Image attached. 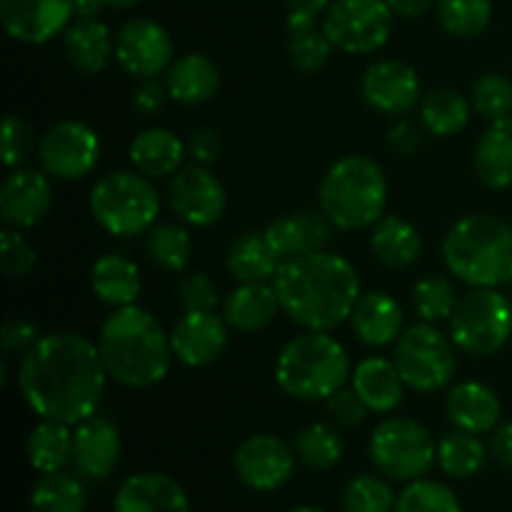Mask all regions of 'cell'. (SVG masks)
I'll list each match as a JSON object with an SVG mask.
<instances>
[{
  "instance_id": "1",
  "label": "cell",
  "mask_w": 512,
  "mask_h": 512,
  "mask_svg": "<svg viewBox=\"0 0 512 512\" xmlns=\"http://www.w3.org/2000/svg\"><path fill=\"white\" fill-rule=\"evenodd\" d=\"M105 370L98 343L78 333L40 335L18 365V388L40 420L75 428L93 418L103 398Z\"/></svg>"
},
{
  "instance_id": "2",
  "label": "cell",
  "mask_w": 512,
  "mask_h": 512,
  "mask_svg": "<svg viewBox=\"0 0 512 512\" xmlns=\"http://www.w3.org/2000/svg\"><path fill=\"white\" fill-rule=\"evenodd\" d=\"M280 310L303 330L333 333L350 320L360 293V275L350 260L330 250L298 255L280 263L270 280Z\"/></svg>"
},
{
  "instance_id": "3",
  "label": "cell",
  "mask_w": 512,
  "mask_h": 512,
  "mask_svg": "<svg viewBox=\"0 0 512 512\" xmlns=\"http://www.w3.org/2000/svg\"><path fill=\"white\" fill-rule=\"evenodd\" d=\"M98 350L108 378L125 388H153L173 365L170 333L150 310L140 305L115 308L98 335Z\"/></svg>"
},
{
  "instance_id": "4",
  "label": "cell",
  "mask_w": 512,
  "mask_h": 512,
  "mask_svg": "<svg viewBox=\"0 0 512 512\" xmlns=\"http://www.w3.org/2000/svg\"><path fill=\"white\" fill-rule=\"evenodd\" d=\"M443 260L470 288H500L512 280V228L498 215H465L445 235Z\"/></svg>"
},
{
  "instance_id": "5",
  "label": "cell",
  "mask_w": 512,
  "mask_h": 512,
  "mask_svg": "<svg viewBox=\"0 0 512 512\" xmlns=\"http://www.w3.org/2000/svg\"><path fill=\"white\" fill-rule=\"evenodd\" d=\"M388 178L368 155H345L320 180V210L333 228L355 233L373 228L385 215Z\"/></svg>"
},
{
  "instance_id": "6",
  "label": "cell",
  "mask_w": 512,
  "mask_h": 512,
  "mask_svg": "<svg viewBox=\"0 0 512 512\" xmlns=\"http://www.w3.org/2000/svg\"><path fill=\"white\" fill-rule=\"evenodd\" d=\"M353 370L340 340L330 333L305 330L290 340L275 360V383L295 400H328L345 388Z\"/></svg>"
},
{
  "instance_id": "7",
  "label": "cell",
  "mask_w": 512,
  "mask_h": 512,
  "mask_svg": "<svg viewBox=\"0 0 512 512\" xmlns=\"http://www.w3.org/2000/svg\"><path fill=\"white\" fill-rule=\"evenodd\" d=\"M90 215L115 238L143 235L158 223L160 195L148 175L138 170H115L103 175L90 190Z\"/></svg>"
},
{
  "instance_id": "8",
  "label": "cell",
  "mask_w": 512,
  "mask_h": 512,
  "mask_svg": "<svg viewBox=\"0 0 512 512\" xmlns=\"http://www.w3.org/2000/svg\"><path fill=\"white\" fill-rule=\"evenodd\" d=\"M448 323L455 348L488 358L512 338V303L498 288H470L458 298Z\"/></svg>"
},
{
  "instance_id": "9",
  "label": "cell",
  "mask_w": 512,
  "mask_h": 512,
  "mask_svg": "<svg viewBox=\"0 0 512 512\" xmlns=\"http://www.w3.org/2000/svg\"><path fill=\"white\" fill-rule=\"evenodd\" d=\"M370 460L385 478L413 483L438 463V443L418 420L393 415L370 435Z\"/></svg>"
},
{
  "instance_id": "10",
  "label": "cell",
  "mask_w": 512,
  "mask_h": 512,
  "mask_svg": "<svg viewBox=\"0 0 512 512\" xmlns=\"http://www.w3.org/2000/svg\"><path fill=\"white\" fill-rule=\"evenodd\" d=\"M393 363L403 383L415 393L425 395L448 388L458 368L453 338H448L433 323L405 328L403 335L395 340Z\"/></svg>"
},
{
  "instance_id": "11",
  "label": "cell",
  "mask_w": 512,
  "mask_h": 512,
  "mask_svg": "<svg viewBox=\"0 0 512 512\" xmlns=\"http://www.w3.org/2000/svg\"><path fill=\"white\" fill-rule=\"evenodd\" d=\"M330 43L348 55H368L383 48L395 28L388 0H333L323 15Z\"/></svg>"
},
{
  "instance_id": "12",
  "label": "cell",
  "mask_w": 512,
  "mask_h": 512,
  "mask_svg": "<svg viewBox=\"0 0 512 512\" xmlns=\"http://www.w3.org/2000/svg\"><path fill=\"white\" fill-rule=\"evenodd\" d=\"M40 170L55 180L73 183L95 170L100 160V138L88 123L60 120L50 125L38 143Z\"/></svg>"
},
{
  "instance_id": "13",
  "label": "cell",
  "mask_w": 512,
  "mask_h": 512,
  "mask_svg": "<svg viewBox=\"0 0 512 512\" xmlns=\"http://www.w3.org/2000/svg\"><path fill=\"white\" fill-rule=\"evenodd\" d=\"M168 203L185 225L210 228L223 218L228 208V193L213 170L193 163L170 175Z\"/></svg>"
},
{
  "instance_id": "14",
  "label": "cell",
  "mask_w": 512,
  "mask_h": 512,
  "mask_svg": "<svg viewBox=\"0 0 512 512\" xmlns=\"http://www.w3.org/2000/svg\"><path fill=\"white\" fill-rule=\"evenodd\" d=\"M295 448L275 435H250L238 445L233 455V468L238 478L258 493L280 490L295 473Z\"/></svg>"
},
{
  "instance_id": "15",
  "label": "cell",
  "mask_w": 512,
  "mask_h": 512,
  "mask_svg": "<svg viewBox=\"0 0 512 512\" xmlns=\"http://www.w3.org/2000/svg\"><path fill=\"white\" fill-rule=\"evenodd\" d=\"M173 38L150 18H133L115 35V58L133 78L148 80L163 73L173 60Z\"/></svg>"
},
{
  "instance_id": "16",
  "label": "cell",
  "mask_w": 512,
  "mask_h": 512,
  "mask_svg": "<svg viewBox=\"0 0 512 512\" xmlns=\"http://www.w3.org/2000/svg\"><path fill=\"white\" fill-rule=\"evenodd\" d=\"M420 75L403 60H378L370 65L360 80V95L380 115H408L420 105Z\"/></svg>"
},
{
  "instance_id": "17",
  "label": "cell",
  "mask_w": 512,
  "mask_h": 512,
  "mask_svg": "<svg viewBox=\"0 0 512 512\" xmlns=\"http://www.w3.org/2000/svg\"><path fill=\"white\" fill-rule=\"evenodd\" d=\"M73 18V0H0V23L5 33L28 45H43L58 38Z\"/></svg>"
},
{
  "instance_id": "18",
  "label": "cell",
  "mask_w": 512,
  "mask_h": 512,
  "mask_svg": "<svg viewBox=\"0 0 512 512\" xmlns=\"http://www.w3.org/2000/svg\"><path fill=\"white\" fill-rule=\"evenodd\" d=\"M53 205V185L45 170L13 168L0 185V220L5 228H35Z\"/></svg>"
},
{
  "instance_id": "19",
  "label": "cell",
  "mask_w": 512,
  "mask_h": 512,
  "mask_svg": "<svg viewBox=\"0 0 512 512\" xmlns=\"http://www.w3.org/2000/svg\"><path fill=\"white\" fill-rule=\"evenodd\" d=\"M120 453H123V440H120V430L115 428L113 420L93 415L73 428L70 463L80 478L93 480V483L110 478Z\"/></svg>"
},
{
  "instance_id": "20",
  "label": "cell",
  "mask_w": 512,
  "mask_h": 512,
  "mask_svg": "<svg viewBox=\"0 0 512 512\" xmlns=\"http://www.w3.org/2000/svg\"><path fill=\"white\" fill-rule=\"evenodd\" d=\"M175 358L188 368H205L223 355L228 345V323L215 310L185 313L170 330Z\"/></svg>"
},
{
  "instance_id": "21",
  "label": "cell",
  "mask_w": 512,
  "mask_h": 512,
  "mask_svg": "<svg viewBox=\"0 0 512 512\" xmlns=\"http://www.w3.org/2000/svg\"><path fill=\"white\" fill-rule=\"evenodd\" d=\"M263 233L275 253L288 260L328 250L330 240H333V223L325 218L323 210H298V213L275 218Z\"/></svg>"
},
{
  "instance_id": "22",
  "label": "cell",
  "mask_w": 512,
  "mask_h": 512,
  "mask_svg": "<svg viewBox=\"0 0 512 512\" xmlns=\"http://www.w3.org/2000/svg\"><path fill=\"white\" fill-rule=\"evenodd\" d=\"M113 512H190V503L170 475L135 473L115 493Z\"/></svg>"
},
{
  "instance_id": "23",
  "label": "cell",
  "mask_w": 512,
  "mask_h": 512,
  "mask_svg": "<svg viewBox=\"0 0 512 512\" xmlns=\"http://www.w3.org/2000/svg\"><path fill=\"white\" fill-rule=\"evenodd\" d=\"M350 325L360 343L368 348H385L395 343L405 330V313L403 305L383 290H370L363 293L355 303Z\"/></svg>"
},
{
  "instance_id": "24",
  "label": "cell",
  "mask_w": 512,
  "mask_h": 512,
  "mask_svg": "<svg viewBox=\"0 0 512 512\" xmlns=\"http://www.w3.org/2000/svg\"><path fill=\"white\" fill-rule=\"evenodd\" d=\"M445 413L458 430L483 435L493 433L500 425L503 403L493 388L468 380V383H460L450 390L448 400H445Z\"/></svg>"
},
{
  "instance_id": "25",
  "label": "cell",
  "mask_w": 512,
  "mask_h": 512,
  "mask_svg": "<svg viewBox=\"0 0 512 512\" xmlns=\"http://www.w3.org/2000/svg\"><path fill=\"white\" fill-rule=\"evenodd\" d=\"M63 53L83 75H98L115 58V38L98 18H78L63 33Z\"/></svg>"
},
{
  "instance_id": "26",
  "label": "cell",
  "mask_w": 512,
  "mask_h": 512,
  "mask_svg": "<svg viewBox=\"0 0 512 512\" xmlns=\"http://www.w3.org/2000/svg\"><path fill=\"white\" fill-rule=\"evenodd\" d=\"M280 300L273 283H240L223 305V318L235 333H260L275 320Z\"/></svg>"
},
{
  "instance_id": "27",
  "label": "cell",
  "mask_w": 512,
  "mask_h": 512,
  "mask_svg": "<svg viewBox=\"0 0 512 512\" xmlns=\"http://www.w3.org/2000/svg\"><path fill=\"white\" fill-rule=\"evenodd\" d=\"M128 155L133 168L153 180L178 173L185 155H188V148L173 130L148 128L135 135Z\"/></svg>"
},
{
  "instance_id": "28",
  "label": "cell",
  "mask_w": 512,
  "mask_h": 512,
  "mask_svg": "<svg viewBox=\"0 0 512 512\" xmlns=\"http://www.w3.org/2000/svg\"><path fill=\"white\" fill-rule=\"evenodd\" d=\"M350 385L373 413H393L395 408H400L408 388L393 360L385 358H365L363 363L355 365Z\"/></svg>"
},
{
  "instance_id": "29",
  "label": "cell",
  "mask_w": 512,
  "mask_h": 512,
  "mask_svg": "<svg viewBox=\"0 0 512 512\" xmlns=\"http://www.w3.org/2000/svg\"><path fill=\"white\" fill-rule=\"evenodd\" d=\"M90 288L95 298L108 308H125L135 305L143 280H140L138 265L120 253L100 255L90 270Z\"/></svg>"
},
{
  "instance_id": "30",
  "label": "cell",
  "mask_w": 512,
  "mask_h": 512,
  "mask_svg": "<svg viewBox=\"0 0 512 512\" xmlns=\"http://www.w3.org/2000/svg\"><path fill=\"white\" fill-rule=\"evenodd\" d=\"M473 168L480 183L493 190L512 188V115L495 120L475 145Z\"/></svg>"
},
{
  "instance_id": "31",
  "label": "cell",
  "mask_w": 512,
  "mask_h": 512,
  "mask_svg": "<svg viewBox=\"0 0 512 512\" xmlns=\"http://www.w3.org/2000/svg\"><path fill=\"white\" fill-rule=\"evenodd\" d=\"M165 88L175 103L203 105L218 93L220 70L208 55L188 53L170 65Z\"/></svg>"
},
{
  "instance_id": "32",
  "label": "cell",
  "mask_w": 512,
  "mask_h": 512,
  "mask_svg": "<svg viewBox=\"0 0 512 512\" xmlns=\"http://www.w3.org/2000/svg\"><path fill=\"white\" fill-rule=\"evenodd\" d=\"M370 250L380 265L390 270H405L418 263L423 240L418 228L400 215H383L370 233Z\"/></svg>"
},
{
  "instance_id": "33",
  "label": "cell",
  "mask_w": 512,
  "mask_h": 512,
  "mask_svg": "<svg viewBox=\"0 0 512 512\" xmlns=\"http://www.w3.org/2000/svg\"><path fill=\"white\" fill-rule=\"evenodd\" d=\"M225 263L230 275L240 283H268L275 278L283 258L275 253L265 233H245L233 240Z\"/></svg>"
},
{
  "instance_id": "34",
  "label": "cell",
  "mask_w": 512,
  "mask_h": 512,
  "mask_svg": "<svg viewBox=\"0 0 512 512\" xmlns=\"http://www.w3.org/2000/svg\"><path fill=\"white\" fill-rule=\"evenodd\" d=\"M335 45L318 20L288 15V58L300 73H318L333 55Z\"/></svg>"
},
{
  "instance_id": "35",
  "label": "cell",
  "mask_w": 512,
  "mask_h": 512,
  "mask_svg": "<svg viewBox=\"0 0 512 512\" xmlns=\"http://www.w3.org/2000/svg\"><path fill=\"white\" fill-rule=\"evenodd\" d=\"M470 100L453 88H438L420 100V123L430 135L453 138L468 125Z\"/></svg>"
},
{
  "instance_id": "36",
  "label": "cell",
  "mask_w": 512,
  "mask_h": 512,
  "mask_svg": "<svg viewBox=\"0 0 512 512\" xmlns=\"http://www.w3.org/2000/svg\"><path fill=\"white\" fill-rule=\"evenodd\" d=\"M73 458V428L55 420H40L28 438V460L38 473H58Z\"/></svg>"
},
{
  "instance_id": "37",
  "label": "cell",
  "mask_w": 512,
  "mask_h": 512,
  "mask_svg": "<svg viewBox=\"0 0 512 512\" xmlns=\"http://www.w3.org/2000/svg\"><path fill=\"white\" fill-rule=\"evenodd\" d=\"M145 258L165 273H180L193 255V238L178 223H155L143 240Z\"/></svg>"
},
{
  "instance_id": "38",
  "label": "cell",
  "mask_w": 512,
  "mask_h": 512,
  "mask_svg": "<svg viewBox=\"0 0 512 512\" xmlns=\"http://www.w3.org/2000/svg\"><path fill=\"white\" fill-rule=\"evenodd\" d=\"M85 505V485L63 470L43 475L30 493V512H85Z\"/></svg>"
},
{
  "instance_id": "39",
  "label": "cell",
  "mask_w": 512,
  "mask_h": 512,
  "mask_svg": "<svg viewBox=\"0 0 512 512\" xmlns=\"http://www.w3.org/2000/svg\"><path fill=\"white\" fill-rule=\"evenodd\" d=\"M488 448L475 433L455 428L438 443V465L450 478H473L483 470Z\"/></svg>"
},
{
  "instance_id": "40",
  "label": "cell",
  "mask_w": 512,
  "mask_h": 512,
  "mask_svg": "<svg viewBox=\"0 0 512 512\" xmlns=\"http://www.w3.org/2000/svg\"><path fill=\"white\" fill-rule=\"evenodd\" d=\"M345 453L343 438L335 428L325 423H313L303 428L295 438V455L310 470H333Z\"/></svg>"
},
{
  "instance_id": "41",
  "label": "cell",
  "mask_w": 512,
  "mask_h": 512,
  "mask_svg": "<svg viewBox=\"0 0 512 512\" xmlns=\"http://www.w3.org/2000/svg\"><path fill=\"white\" fill-rule=\"evenodd\" d=\"M438 23L453 38H475L493 20L490 0H438Z\"/></svg>"
},
{
  "instance_id": "42",
  "label": "cell",
  "mask_w": 512,
  "mask_h": 512,
  "mask_svg": "<svg viewBox=\"0 0 512 512\" xmlns=\"http://www.w3.org/2000/svg\"><path fill=\"white\" fill-rule=\"evenodd\" d=\"M458 290L443 275H430L415 283L413 288V308L423 323H443L450 320L455 305H458Z\"/></svg>"
},
{
  "instance_id": "43",
  "label": "cell",
  "mask_w": 512,
  "mask_h": 512,
  "mask_svg": "<svg viewBox=\"0 0 512 512\" xmlns=\"http://www.w3.org/2000/svg\"><path fill=\"white\" fill-rule=\"evenodd\" d=\"M393 512H463V505L448 485L420 478L405 485Z\"/></svg>"
},
{
  "instance_id": "44",
  "label": "cell",
  "mask_w": 512,
  "mask_h": 512,
  "mask_svg": "<svg viewBox=\"0 0 512 512\" xmlns=\"http://www.w3.org/2000/svg\"><path fill=\"white\" fill-rule=\"evenodd\" d=\"M470 105L478 115L495 123V120L512 115V80L503 73H485L475 80Z\"/></svg>"
},
{
  "instance_id": "45",
  "label": "cell",
  "mask_w": 512,
  "mask_h": 512,
  "mask_svg": "<svg viewBox=\"0 0 512 512\" xmlns=\"http://www.w3.org/2000/svg\"><path fill=\"white\" fill-rule=\"evenodd\" d=\"M395 493L378 475H358L343 490L345 512H393Z\"/></svg>"
},
{
  "instance_id": "46",
  "label": "cell",
  "mask_w": 512,
  "mask_h": 512,
  "mask_svg": "<svg viewBox=\"0 0 512 512\" xmlns=\"http://www.w3.org/2000/svg\"><path fill=\"white\" fill-rule=\"evenodd\" d=\"M35 265H38V250L25 238L23 230L5 228L0 233V270H3L5 278H25V275L33 273Z\"/></svg>"
},
{
  "instance_id": "47",
  "label": "cell",
  "mask_w": 512,
  "mask_h": 512,
  "mask_svg": "<svg viewBox=\"0 0 512 512\" xmlns=\"http://www.w3.org/2000/svg\"><path fill=\"white\" fill-rule=\"evenodd\" d=\"M175 298L185 313H203L218 308V290L208 273H185L175 285Z\"/></svg>"
},
{
  "instance_id": "48",
  "label": "cell",
  "mask_w": 512,
  "mask_h": 512,
  "mask_svg": "<svg viewBox=\"0 0 512 512\" xmlns=\"http://www.w3.org/2000/svg\"><path fill=\"white\" fill-rule=\"evenodd\" d=\"M38 150L35 143V133L23 118L18 115H8L3 123V163L5 168H20L25 160Z\"/></svg>"
},
{
  "instance_id": "49",
  "label": "cell",
  "mask_w": 512,
  "mask_h": 512,
  "mask_svg": "<svg viewBox=\"0 0 512 512\" xmlns=\"http://www.w3.org/2000/svg\"><path fill=\"white\" fill-rule=\"evenodd\" d=\"M325 410H328L333 423L340 425V428H358L365 420V415H368V405L355 393L353 385L350 388H340L338 393L330 395L325 400Z\"/></svg>"
},
{
  "instance_id": "50",
  "label": "cell",
  "mask_w": 512,
  "mask_h": 512,
  "mask_svg": "<svg viewBox=\"0 0 512 512\" xmlns=\"http://www.w3.org/2000/svg\"><path fill=\"white\" fill-rule=\"evenodd\" d=\"M185 148H188V158L193 160V163L210 168V165L218 163L220 155H223V138H220L218 130L198 128L193 130V135H190Z\"/></svg>"
},
{
  "instance_id": "51",
  "label": "cell",
  "mask_w": 512,
  "mask_h": 512,
  "mask_svg": "<svg viewBox=\"0 0 512 512\" xmlns=\"http://www.w3.org/2000/svg\"><path fill=\"white\" fill-rule=\"evenodd\" d=\"M40 340L38 328L28 320H10L0 330V345H3L5 355L13 353H28L35 343Z\"/></svg>"
},
{
  "instance_id": "52",
  "label": "cell",
  "mask_w": 512,
  "mask_h": 512,
  "mask_svg": "<svg viewBox=\"0 0 512 512\" xmlns=\"http://www.w3.org/2000/svg\"><path fill=\"white\" fill-rule=\"evenodd\" d=\"M388 145L393 148V153L410 158V155L418 153V148L423 145V133H420L418 125L410 123V120H400V123H395L393 128L388 130Z\"/></svg>"
},
{
  "instance_id": "53",
  "label": "cell",
  "mask_w": 512,
  "mask_h": 512,
  "mask_svg": "<svg viewBox=\"0 0 512 512\" xmlns=\"http://www.w3.org/2000/svg\"><path fill=\"white\" fill-rule=\"evenodd\" d=\"M165 98H170L168 88L160 83H155V78L143 80V83L133 90V105H135V110L143 115L158 113V110L163 108Z\"/></svg>"
},
{
  "instance_id": "54",
  "label": "cell",
  "mask_w": 512,
  "mask_h": 512,
  "mask_svg": "<svg viewBox=\"0 0 512 512\" xmlns=\"http://www.w3.org/2000/svg\"><path fill=\"white\" fill-rule=\"evenodd\" d=\"M490 455L498 465L512 470V420L500 423L490 435Z\"/></svg>"
},
{
  "instance_id": "55",
  "label": "cell",
  "mask_w": 512,
  "mask_h": 512,
  "mask_svg": "<svg viewBox=\"0 0 512 512\" xmlns=\"http://www.w3.org/2000/svg\"><path fill=\"white\" fill-rule=\"evenodd\" d=\"M388 5L395 13V18L413 20L425 15L428 10H433L438 5V0H388Z\"/></svg>"
},
{
  "instance_id": "56",
  "label": "cell",
  "mask_w": 512,
  "mask_h": 512,
  "mask_svg": "<svg viewBox=\"0 0 512 512\" xmlns=\"http://www.w3.org/2000/svg\"><path fill=\"white\" fill-rule=\"evenodd\" d=\"M333 0H285L288 5V15L295 18H313L318 20L320 15H325V10L330 8Z\"/></svg>"
},
{
  "instance_id": "57",
  "label": "cell",
  "mask_w": 512,
  "mask_h": 512,
  "mask_svg": "<svg viewBox=\"0 0 512 512\" xmlns=\"http://www.w3.org/2000/svg\"><path fill=\"white\" fill-rule=\"evenodd\" d=\"M75 18H98L100 10L105 8L103 0H73Z\"/></svg>"
},
{
  "instance_id": "58",
  "label": "cell",
  "mask_w": 512,
  "mask_h": 512,
  "mask_svg": "<svg viewBox=\"0 0 512 512\" xmlns=\"http://www.w3.org/2000/svg\"><path fill=\"white\" fill-rule=\"evenodd\" d=\"M105 8H113V10H130L140 3V0H103Z\"/></svg>"
},
{
  "instance_id": "59",
  "label": "cell",
  "mask_w": 512,
  "mask_h": 512,
  "mask_svg": "<svg viewBox=\"0 0 512 512\" xmlns=\"http://www.w3.org/2000/svg\"><path fill=\"white\" fill-rule=\"evenodd\" d=\"M288 512H328V510L315 508V505H300V508H293V510H288Z\"/></svg>"
},
{
  "instance_id": "60",
  "label": "cell",
  "mask_w": 512,
  "mask_h": 512,
  "mask_svg": "<svg viewBox=\"0 0 512 512\" xmlns=\"http://www.w3.org/2000/svg\"><path fill=\"white\" fill-rule=\"evenodd\" d=\"M510 285H512V280H510Z\"/></svg>"
}]
</instances>
